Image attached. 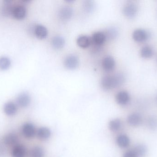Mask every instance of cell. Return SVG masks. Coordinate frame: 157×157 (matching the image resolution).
Listing matches in <instances>:
<instances>
[{"mask_svg":"<svg viewBox=\"0 0 157 157\" xmlns=\"http://www.w3.org/2000/svg\"><path fill=\"white\" fill-rule=\"evenodd\" d=\"M138 7L136 4L133 2L127 3L124 6L123 13L124 16L129 18H134L137 14Z\"/></svg>","mask_w":157,"mask_h":157,"instance_id":"cell-2","label":"cell"},{"mask_svg":"<svg viewBox=\"0 0 157 157\" xmlns=\"http://www.w3.org/2000/svg\"><path fill=\"white\" fill-rule=\"evenodd\" d=\"M22 132L25 137L27 138H32L36 135V129L33 124L27 123L23 125Z\"/></svg>","mask_w":157,"mask_h":157,"instance_id":"cell-5","label":"cell"},{"mask_svg":"<svg viewBox=\"0 0 157 157\" xmlns=\"http://www.w3.org/2000/svg\"><path fill=\"white\" fill-rule=\"evenodd\" d=\"M18 141V136L13 133L7 134L3 138L4 143L6 145L9 146L16 145Z\"/></svg>","mask_w":157,"mask_h":157,"instance_id":"cell-16","label":"cell"},{"mask_svg":"<svg viewBox=\"0 0 157 157\" xmlns=\"http://www.w3.org/2000/svg\"><path fill=\"white\" fill-rule=\"evenodd\" d=\"M140 54L143 58L147 59L151 58L153 54V50L149 46H144L142 47Z\"/></svg>","mask_w":157,"mask_h":157,"instance_id":"cell-23","label":"cell"},{"mask_svg":"<svg viewBox=\"0 0 157 157\" xmlns=\"http://www.w3.org/2000/svg\"><path fill=\"white\" fill-rule=\"evenodd\" d=\"M83 8L86 12L87 13H90L94 10L95 4L93 1H86L83 3Z\"/></svg>","mask_w":157,"mask_h":157,"instance_id":"cell-29","label":"cell"},{"mask_svg":"<svg viewBox=\"0 0 157 157\" xmlns=\"http://www.w3.org/2000/svg\"><path fill=\"white\" fill-rule=\"evenodd\" d=\"M134 152L135 153L137 157H144L146 155L147 148L146 146L143 144H138L134 147Z\"/></svg>","mask_w":157,"mask_h":157,"instance_id":"cell-21","label":"cell"},{"mask_svg":"<svg viewBox=\"0 0 157 157\" xmlns=\"http://www.w3.org/2000/svg\"><path fill=\"white\" fill-rule=\"evenodd\" d=\"M26 9L25 6L16 5L13 11L12 16L17 20H22L26 17Z\"/></svg>","mask_w":157,"mask_h":157,"instance_id":"cell-4","label":"cell"},{"mask_svg":"<svg viewBox=\"0 0 157 157\" xmlns=\"http://www.w3.org/2000/svg\"><path fill=\"white\" fill-rule=\"evenodd\" d=\"M30 156L31 157H44V150L40 147H34L30 151Z\"/></svg>","mask_w":157,"mask_h":157,"instance_id":"cell-26","label":"cell"},{"mask_svg":"<svg viewBox=\"0 0 157 157\" xmlns=\"http://www.w3.org/2000/svg\"><path fill=\"white\" fill-rule=\"evenodd\" d=\"M4 112L7 116H12L14 115L17 112V105L12 101L7 102L4 106Z\"/></svg>","mask_w":157,"mask_h":157,"instance_id":"cell-17","label":"cell"},{"mask_svg":"<svg viewBox=\"0 0 157 157\" xmlns=\"http://www.w3.org/2000/svg\"><path fill=\"white\" fill-rule=\"evenodd\" d=\"M125 80L123 74L119 73L113 76H106L101 81V87L104 90H109L121 85Z\"/></svg>","mask_w":157,"mask_h":157,"instance_id":"cell-1","label":"cell"},{"mask_svg":"<svg viewBox=\"0 0 157 157\" xmlns=\"http://www.w3.org/2000/svg\"><path fill=\"white\" fill-rule=\"evenodd\" d=\"M31 98L29 95L27 93H22L17 96L16 99L17 105L21 108H26L29 105Z\"/></svg>","mask_w":157,"mask_h":157,"instance_id":"cell-8","label":"cell"},{"mask_svg":"<svg viewBox=\"0 0 157 157\" xmlns=\"http://www.w3.org/2000/svg\"></svg>","mask_w":157,"mask_h":157,"instance_id":"cell-33","label":"cell"},{"mask_svg":"<svg viewBox=\"0 0 157 157\" xmlns=\"http://www.w3.org/2000/svg\"><path fill=\"white\" fill-rule=\"evenodd\" d=\"M132 37L136 42H144L147 40L148 37V33L144 29H138L134 31L132 34Z\"/></svg>","mask_w":157,"mask_h":157,"instance_id":"cell-7","label":"cell"},{"mask_svg":"<svg viewBox=\"0 0 157 157\" xmlns=\"http://www.w3.org/2000/svg\"><path fill=\"white\" fill-rule=\"evenodd\" d=\"M27 151L25 147L21 144L15 145L12 151L13 157H25Z\"/></svg>","mask_w":157,"mask_h":157,"instance_id":"cell-14","label":"cell"},{"mask_svg":"<svg viewBox=\"0 0 157 157\" xmlns=\"http://www.w3.org/2000/svg\"><path fill=\"white\" fill-rule=\"evenodd\" d=\"M130 95L125 91H121L117 93L116 96V101L120 105H125L129 102Z\"/></svg>","mask_w":157,"mask_h":157,"instance_id":"cell-13","label":"cell"},{"mask_svg":"<svg viewBox=\"0 0 157 157\" xmlns=\"http://www.w3.org/2000/svg\"><path fill=\"white\" fill-rule=\"evenodd\" d=\"M6 149L2 145H0V157H3L5 155Z\"/></svg>","mask_w":157,"mask_h":157,"instance_id":"cell-31","label":"cell"},{"mask_svg":"<svg viewBox=\"0 0 157 157\" xmlns=\"http://www.w3.org/2000/svg\"><path fill=\"white\" fill-rule=\"evenodd\" d=\"M116 142L118 146L121 148H126L130 145V140L127 135L122 134L117 137Z\"/></svg>","mask_w":157,"mask_h":157,"instance_id":"cell-20","label":"cell"},{"mask_svg":"<svg viewBox=\"0 0 157 157\" xmlns=\"http://www.w3.org/2000/svg\"><path fill=\"white\" fill-rule=\"evenodd\" d=\"M106 40L109 39L110 40L114 39L118 35V31L117 29L114 27L110 28L106 30V32L104 33Z\"/></svg>","mask_w":157,"mask_h":157,"instance_id":"cell-25","label":"cell"},{"mask_svg":"<svg viewBox=\"0 0 157 157\" xmlns=\"http://www.w3.org/2000/svg\"><path fill=\"white\" fill-rule=\"evenodd\" d=\"M37 136L41 140H46L50 137L51 132L49 129L47 127H41L37 131Z\"/></svg>","mask_w":157,"mask_h":157,"instance_id":"cell-19","label":"cell"},{"mask_svg":"<svg viewBox=\"0 0 157 157\" xmlns=\"http://www.w3.org/2000/svg\"><path fill=\"white\" fill-rule=\"evenodd\" d=\"M156 99H157V97H156Z\"/></svg>","mask_w":157,"mask_h":157,"instance_id":"cell-32","label":"cell"},{"mask_svg":"<svg viewBox=\"0 0 157 157\" xmlns=\"http://www.w3.org/2000/svg\"><path fill=\"white\" fill-rule=\"evenodd\" d=\"M11 61L6 57H2L0 58V69L6 70L10 67L11 65Z\"/></svg>","mask_w":157,"mask_h":157,"instance_id":"cell-28","label":"cell"},{"mask_svg":"<svg viewBox=\"0 0 157 157\" xmlns=\"http://www.w3.org/2000/svg\"><path fill=\"white\" fill-rule=\"evenodd\" d=\"M121 126V122L120 119H116L112 120L109 123V128L112 131H119Z\"/></svg>","mask_w":157,"mask_h":157,"instance_id":"cell-24","label":"cell"},{"mask_svg":"<svg viewBox=\"0 0 157 157\" xmlns=\"http://www.w3.org/2000/svg\"><path fill=\"white\" fill-rule=\"evenodd\" d=\"M102 66L104 71L107 72H111L115 68V60L112 56H107L102 61Z\"/></svg>","mask_w":157,"mask_h":157,"instance_id":"cell-10","label":"cell"},{"mask_svg":"<svg viewBox=\"0 0 157 157\" xmlns=\"http://www.w3.org/2000/svg\"><path fill=\"white\" fill-rule=\"evenodd\" d=\"M147 125L152 131L157 130V117L155 116H150L147 119Z\"/></svg>","mask_w":157,"mask_h":157,"instance_id":"cell-27","label":"cell"},{"mask_svg":"<svg viewBox=\"0 0 157 157\" xmlns=\"http://www.w3.org/2000/svg\"><path fill=\"white\" fill-rule=\"evenodd\" d=\"M91 40V43H93L96 46H100L104 43L106 38L104 32L98 31L92 35Z\"/></svg>","mask_w":157,"mask_h":157,"instance_id":"cell-11","label":"cell"},{"mask_svg":"<svg viewBox=\"0 0 157 157\" xmlns=\"http://www.w3.org/2000/svg\"><path fill=\"white\" fill-rule=\"evenodd\" d=\"M123 157H137L133 150H131L127 151L124 153Z\"/></svg>","mask_w":157,"mask_h":157,"instance_id":"cell-30","label":"cell"},{"mask_svg":"<svg viewBox=\"0 0 157 157\" xmlns=\"http://www.w3.org/2000/svg\"><path fill=\"white\" fill-rule=\"evenodd\" d=\"M73 14V10L70 6H65L62 7L59 11V16L63 21H67L71 19Z\"/></svg>","mask_w":157,"mask_h":157,"instance_id":"cell-6","label":"cell"},{"mask_svg":"<svg viewBox=\"0 0 157 157\" xmlns=\"http://www.w3.org/2000/svg\"><path fill=\"white\" fill-rule=\"evenodd\" d=\"M15 6L13 4L12 1H4V5L2 7L1 11L2 15L5 17L12 16L13 11Z\"/></svg>","mask_w":157,"mask_h":157,"instance_id":"cell-9","label":"cell"},{"mask_svg":"<svg viewBox=\"0 0 157 157\" xmlns=\"http://www.w3.org/2000/svg\"><path fill=\"white\" fill-rule=\"evenodd\" d=\"M52 45L56 49H60L64 47L65 45V40L61 36H56L52 40Z\"/></svg>","mask_w":157,"mask_h":157,"instance_id":"cell-22","label":"cell"},{"mask_svg":"<svg viewBox=\"0 0 157 157\" xmlns=\"http://www.w3.org/2000/svg\"><path fill=\"white\" fill-rule=\"evenodd\" d=\"M64 64L67 69L74 70L78 67L79 60L77 56L71 54L66 57L64 60Z\"/></svg>","mask_w":157,"mask_h":157,"instance_id":"cell-3","label":"cell"},{"mask_svg":"<svg viewBox=\"0 0 157 157\" xmlns=\"http://www.w3.org/2000/svg\"><path fill=\"white\" fill-rule=\"evenodd\" d=\"M127 121L129 125L136 127L142 124L143 119L142 116L139 113H133L128 116Z\"/></svg>","mask_w":157,"mask_h":157,"instance_id":"cell-12","label":"cell"},{"mask_svg":"<svg viewBox=\"0 0 157 157\" xmlns=\"http://www.w3.org/2000/svg\"><path fill=\"white\" fill-rule=\"evenodd\" d=\"M34 33L40 39H44L47 37L48 31L46 27L41 25H37L34 29Z\"/></svg>","mask_w":157,"mask_h":157,"instance_id":"cell-15","label":"cell"},{"mask_svg":"<svg viewBox=\"0 0 157 157\" xmlns=\"http://www.w3.org/2000/svg\"><path fill=\"white\" fill-rule=\"evenodd\" d=\"M77 43L80 48L83 49L87 48L91 44V38L85 35L79 36L77 39Z\"/></svg>","mask_w":157,"mask_h":157,"instance_id":"cell-18","label":"cell"}]
</instances>
